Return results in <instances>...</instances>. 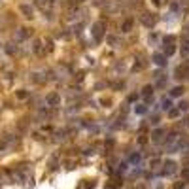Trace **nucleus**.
Returning <instances> with one entry per match:
<instances>
[{"label": "nucleus", "mask_w": 189, "mask_h": 189, "mask_svg": "<svg viewBox=\"0 0 189 189\" xmlns=\"http://www.w3.org/2000/svg\"><path fill=\"white\" fill-rule=\"evenodd\" d=\"M176 170V161H165V174H172Z\"/></svg>", "instance_id": "20e7f679"}, {"label": "nucleus", "mask_w": 189, "mask_h": 189, "mask_svg": "<svg viewBox=\"0 0 189 189\" xmlns=\"http://www.w3.org/2000/svg\"><path fill=\"white\" fill-rule=\"evenodd\" d=\"M47 104H49V106H59L61 104V96L57 95V93H51V95H47Z\"/></svg>", "instance_id": "f03ea898"}, {"label": "nucleus", "mask_w": 189, "mask_h": 189, "mask_svg": "<svg viewBox=\"0 0 189 189\" xmlns=\"http://www.w3.org/2000/svg\"><path fill=\"white\" fill-rule=\"evenodd\" d=\"M131 27H132V21H131V19H127V21L123 23V30H125V32H129V30H131Z\"/></svg>", "instance_id": "4468645a"}, {"label": "nucleus", "mask_w": 189, "mask_h": 189, "mask_svg": "<svg viewBox=\"0 0 189 189\" xmlns=\"http://www.w3.org/2000/svg\"><path fill=\"white\" fill-rule=\"evenodd\" d=\"M27 36H30L29 29H21V30L17 32V38H21V40H23V38H27Z\"/></svg>", "instance_id": "1a4fd4ad"}, {"label": "nucleus", "mask_w": 189, "mask_h": 189, "mask_svg": "<svg viewBox=\"0 0 189 189\" xmlns=\"http://www.w3.org/2000/svg\"><path fill=\"white\" fill-rule=\"evenodd\" d=\"M151 4L153 6H161V0H151Z\"/></svg>", "instance_id": "393cba45"}, {"label": "nucleus", "mask_w": 189, "mask_h": 189, "mask_svg": "<svg viewBox=\"0 0 189 189\" xmlns=\"http://www.w3.org/2000/svg\"><path fill=\"white\" fill-rule=\"evenodd\" d=\"M100 104H104V106H108V104H110V99H106V96H102V99H100Z\"/></svg>", "instance_id": "6ab92c4d"}, {"label": "nucleus", "mask_w": 189, "mask_h": 189, "mask_svg": "<svg viewBox=\"0 0 189 189\" xmlns=\"http://www.w3.org/2000/svg\"><path fill=\"white\" fill-rule=\"evenodd\" d=\"M181 91H184V89L178 85V87H174V89L170 91V95H172V96H180V95H181Z\"/></svg>", "instance_id": "f8f14e48"}, {"label": "nucleus", "mask_w": 189, "mask_h": 189, "mask_svg": "<svg viewBox=\"0 0 189 189\" xmlns=\"http://www.w3.org/2000/svg\"><path fill=\"white\" fill-rule=\"evenodd\" d=\"M142 23L146 27H153V25H155V17H153L151 13H144V15H142Z\"/></svg>", "instance_id": "7ed1b4c3"}, {"label": "nucleus", "mask_w": 189, "mask_h": 189, "mask_svg": "<svg viewBox=\"0 0 189 189\" xmlns=\"http://www.w3.org/2000/svg\"><path fill=\"white\" fill-rule=\"evenodd\" d=\"M184 180H189V169L184 170Z\"/></svg>", "instance_id": "5701e85b"}, {"label": "nucleus", "mask_w": 189, "mask_h": 189, "mask_svg": "<svg viewBox=\"0 0 189 189\" xmlns=\"http://www.w3.org/2000/svg\"><path fill=\"white\" fill-rule=\"evenodd\" d=\"M17 96H19V99H25V96H27V93H25V91H19V93H17Z\"/></svg>", "instance_id": "4be33fe9"}, {"label": "nucleus", "mask_w": 189, "mask_h": 189, "mask_svg": "<svg viewBox=\"0 0 189 189\" xmlns=\"http://www.w3.org/2000/svg\"><path fill=\"white\" fill-rule=\"evenodd\" d=\"M134 110H136V114H146V110H148V108H146L144 104H136Z\"/></svg>", "instance_id": "ddd939ff"}, {"label": "nucleus", "mask_w": 189, "mask_h": 189, "mask_svg": "<svg viewBox=\"0 0 189 189\" xmlns=\"http://www.w3.org/2000/svg\"><path fill=\"white\" fill-rule=\"evenodd\" d=\"M102 34H104V23H100V21H99V23L93 25V38L99 42L102 38Z\"/></svg>", "instance_id": "f257e3e1"}, {"label": "nucleus", "mask_w": 189, "mask_h": 189, "mask_svg": "<svg viewBox=\"0 0 189 189\" xmlns=\"http://www.w3.org/2000/svg\"><path fill=\"white\" fill-rule=\"evenodd\" d=\"M153 62H155V65H159V66H165V62H166V61H165V55H159V53L153 55Z\"/></svg>", "instance_id": "6e6552de"}, {"label": "nucleus", "mask_w": 189, "mask_h": 189, "mask_svg": "<svg viewBox=\"0 0 189 189\" xmlns=\"http://www.w3.org/2000/svg\"><path fill=\"white\" fill-rule=\"evenodd\" d=\"M174 189H185V181H176V184H174Z\"/></svg>", "instance_id": "f3484780"}, {"label": "nucleus", "mask_w": 189, "mask_h": 189, "mask_svg": "<svg viewBox=\"0 0 189 189\" xmlns=\"http://www.w3.org/2000/svg\"><path fill=\"white\" fill-rule=\"evenodd\" d=\"M174 51H176V47H174L172 44H169V46H166V55H172Z\"/></svg>", "instance_id": "dca6fc26"}, {"label": "nucleus", "mask_w": 189, "mask_h": 189, "mask_svg": "<svg viewBox=\"0 0 189 189\" xmlns=\"http://www.w3.org/2000/svg\"><path fill=\"white\" fill-rule=\"evenodd\" d=\"M159 163H161V161H159V159H153V161H151V163H150V166H151V169H155V166H159Z\"/></svg>", "instance_id": "a211bd4d"}, {"label": "nucleus", "mask_w": 189, "mask_h": 189, "mask_svg": "<svg viewBox=\"0 0 189 189\" xmlns=\"http://www.w3.org/2000/svg\"><path fill=\"white\" fill-rule=\"evenodd\" d=\"M151 91H153V87H151V85H146V87L142 89V95H146V96H150V95H151Z\"/></svg>", "instance_id": "2eb2a0df"}, {"label": "nucleus", "mask_w": 189, "mask_h": 189, "mask_svg": "<svg viewBox=\"0 0 189 189\" xmlns=\"http://www.w3.org/2000/svg\"><path fill=\"white\" fill-rule=\"evenodd\" d=\"M138 144H146V138L144 136H138Z\"/></svg>", "instance_id": "b1692460"}, {"label": "nucleus", "mask_w": 189, "mask_h": 189, "mask_svg": "<svg viewBox=\"0 0 189 189\" xmlns=\"http://www.w3.org/2000/svg\"><path fill=\"white\" fill-rule=\"evenodd\" d=\"M93 187H95V181L93 180H83L78 189H93Z\"/></svg>", "instance_id": "0eeeda50"}, {"label": "nucleus", "mask_w": 189, "mask_h": 189, "mask_svg": "<svg viewBox=\"0 0 189 189\" xmlns=\"http://www.w3.org/2000/svg\"><path fill=\"white\" fill-rule=\"evenodd\" d=\"M21 11H25L27 13V17H32V8H29V6H21Z\"/></svg>", "instance_id": "9b49d317"}, {"label": "nucleus", "mask_w": 189, "mask_h": 189, "mask_svg": "<svg viewBox=\"0 0 189 189\" xmlns=\"http://www.w3.org/2000/svg\"><path fill=\"white\" fill-rule=\"evenodd\" d=\"M161 106H163L165 110H172V106H174V104H172V99H170V96H165V99L163 100H161Z\"/></svg>", "instance_id": "39448f33"}, {"label": "nucleus", "mask_w": 189, "mask_h": 189, "mask_svg": "<svg viewBox=\"0 0 189 189\" xmlns=\"http://www.w3.org/2000/svg\"><path fill=\"white\" fill-rule=\"evenodd\" d=\"M163 134H165V131H163V129H157V131H153V134H151L153 142H161V140H163Z\"/></svg>", "instance_id": "423d86ee"}, {"label": "nucleus", "mask_w": 189, "mask_h": 189, "mask_svg": "<svg viewBox=\"0 0 189 189\" xmlns=\"http://www.w3.org/2000/svg\"><path fill=\"white\" fill-rule=\"evenodd\" d=\"M169 114H170V117H176V115L180 114V112H178V110H170V112H169Z\"/></svg>", "instance_id": "412c9836"}, {"label": "nucleus", "mask_w": 189, "mask_h": 189, "mask_svg": "<svg viewBox=\"0 0 189 189\" xmlns=\"http://www.w3.org/2000/svg\"><path fill=\"white\" fill-rule=\"evenodd\" d=\"M140 159H142V157H140V153H132V155L129 157V161H131V163H140Z\"/></svg>", "instance_id": "9d476101"}, {"label": "nucleus", "mask_w": 189, "mask_h": 189, "mask_svg": "<svg viewBox=\"0 0 189 189\" xmlns=\"http://www.w3.org/2000/svg\"><path fill=\"white\" fill-rule=\"evenodd\" d=\"M187 108H189L187 102H180V110H187Z\"/></svg>", "instance_id": "aec40b11"}]
</instances>
